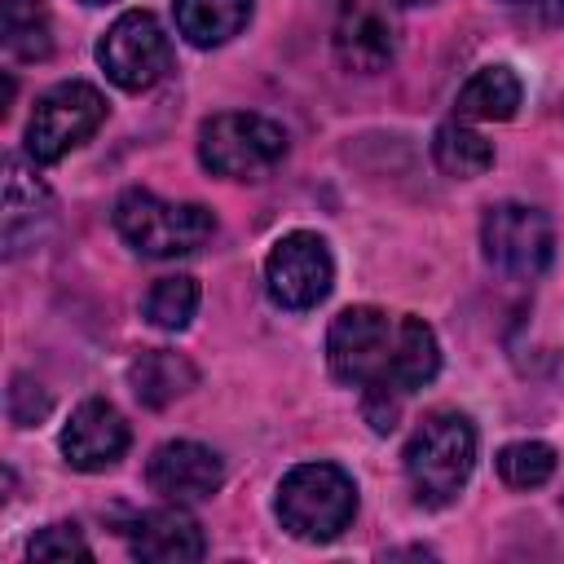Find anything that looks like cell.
<instances>
[{"instance_id":"6da1fadb","label":"cell","mask_w":564,"mask_h":564,"mask_svg":"<svg viewBox=\"0 0 564 564\" xmlns=\"http://www.w3.org/2000/svg\"><path fill=\"white\" fill-rule=\"evenodd\" d=\"M405 480L419 507H449L476 467V427L458 410H432L405 441Z\"/></svg>"},{"instance_id":"7a4b0ae2","label":"cell","mask_w":564,"mask_h":564,"mask_svg":"<svg viewBox=\"0 0 564 564\" xmlns=\"http://www.w3.org/2000/svg\"><path fill=\"white\" fill-rule=\"evenodd\" d=\"M282 529L300 542H330L357 516V485L335 463H295L273 498Z\"/></svg>"},{"instance_id":"3957f363","label":"cell","mask_w":564,"mask_h":564,"mask_svg":"<svg viewBox=\"0 0 564 564\" xmlns=\"http://www.w3.org/2000/svg\"><path fill=\"white\" fill-rule=\"evenodd\" d=\"M115 229L132 251L150 260H172L198 251L216 234V216L203 203H172L154 189L132 185L115 203Z\"/></svg>"},{"instance_id":"277c9868","label":"cell","mask_w":564,"mask_h":564,"mask_svg":"<svg viewBox=\"0 0 564 564\" xmlns=\"http://www.w3.org/2000/svg\"><path fill=\"white\" fill-rule=\"evenodd\" d=\"M286 159V132L269 115L225 110L198 128V163L225 181H260Z\"/></svg>"},{"instance_id":"5b68a950","label":"cell","mask_w":564,"mask_h":564,"mask_svg":"<svg viewBox=\"0 0 564 564\" xmlns=\"http://www.w3.org/2000/svg\"><path fill=\"white\" fill-rule=\"evenodd\" d=\"M101 123H106L101 88H93L84 79L53 84L26 119V154H31V163H57L70 150H79Z\"/></svg>"},{"instance_id":"8992f818","label":"cell","mask_w":564,"mask_h":564,"mask_svg":"<svg viewBox=\"0 0 564 564\" xmlns=\"http://www.w3.org/2000/svg\"><path fill=\"white\" fill-rule=\"evenodd\" d=\"M480 251H485V264L494 273L529 282L551 264V251H555L551 216L542 207L511 203V198L494 203L480 216Z\"/></svg>"},{"instance_id":"52a82bcc","label":"cell","mask_w":564,"mask_h":564,"mask_svg":"<svg viewBox=\"0 0 564 564\" xmlns=\"http://www.w3.org/2000/svg\"><path fill=\"white\" fill-rule=\"evenodd\" d=\"M397 322L392 313L375 308V304H352L344 308L330 330H326V366L339 383L348 388H375L383 383L388 366H392V348H397Z\"/></svg>"},{"instance_id":"ba28073f","label":"cell","mask_w":564,"mask_h":564,"mask_svg":"<svg viewBox=\"0 0 564 564\" xmlns=\"http://www.w3.org/2000/svg\"><path fill=\"white\" fill-rule=\"evenodd\" d=\"M441 370V344H436V330L414 317V313H401L397 322V348H392V366L383 375V383L375 388H361V414L375 432H392L397 419H401V401L410 392H419L423 383H432Z\"/></svg>"},{"instance_id":"9c48e42d","label":"cell","mask_w":564,"mask_h":564,"mask_svg":"<svg viewBox=\"0 0 564 564\" xmlns=\"http://www.w3.org/2000/svg\"><path fill=\"white\" fill-rule=\"evenodd\" d=\"M97 62H101V70L115 88L145 93L172 70V40H167V31L159 26L154 13L128 9L97 40Z\"/></svg>"},{"instance_id":"30bf717a","label":"cell","mask_w":564,"mask_h":564,"mask_svg":"<svg viewBox=\"0 0 564 564\" xmlns=\"http://www.w3.org/2000/svg\"><path fill=\"white\" fill-rule=\"evenodd\" d=\"M330 282H335V260L326 238H317L313 229L282 234L264 256V286L278 308H295V313L313 308L330 295Z\"/></svg>"},{"instance_id":"8fae6325","label":"cell","mask_w":564,"mask_h":564,"mask_svg":"<svg viewBox=\"0 0 564 564\" xmlns=\"http://www.w3.org/2000/svg\"><path fill=\"white\" fill-rule=\"evenodd\" d=\"M145 485L163 502H203L225 485V463L198 441H163L145 463Z\"/></svg>"},{"instance_id":"7c38bea8","label":"cell","mask_w":564,"mask_h":564,"mask_svg":"<svg viewBox=\"0 0 564 564\" xmlns=\"http://www.w3.org/2000/svg\"><path fill=\"white\" fill-rule=\"evenodd\" d=\"M128 419L101 401V397H88L70 410V423L62 427V454L75 471H106L115 467L123 454H128Z\"/></svg>"},{"instance_id":"4fadbf2b","label":"cell","mask_w":564,"mask_h":564,"mask_svg":"<svg viewBox=\"0 0 564 564\" xmlns=\"http://www.w3.org/2000/svg\"><path fill=\"white\" fill-rule=\"evenodd\" d=\"M128 551L137 560H154V564H189L207 555V538L198 529V520L185 511V502H167L154 511H141L128 524Z\"/></svg>"},{"instance_id":"5bb4252c","label":"cell","mask_w":564,"mask_h":564,"mask_svg":"<svg viewBox=\"0 0 564 564\" xmlns=\"http://www.w3.org/2000/svg\"><path fill=\"white\" fill-rule=\"evenodd\" d=\"M335 57L344 70H357V75L383 70L397 57V35H392L388 18L379 9H370L366 0H348L335 22Z\"/></svg>"},{"instance_id":"9a60e30c","label":"cell","mask_w":564,"mask_h":564,"mask_svg":"<svg viewBox=\"0 0 564 564\" xmlns=\"http://www.w3.org/2000/svg\"><path fill=\"white\" fill-rule=\"evenodd\" d=\"M48 216H53L48 189L18 159H4V256L35 247Z\"/></svg>"},{"instance_id":"2e32d148","label":"cell","mask_w":564,"mask_h":564,"mask_svg":"<svg viewBox=\"0 0 564 564\" xmlns=\"http://www.w3.org/2000/svg\"><path fill=\"white\" fill-rule=\"evenodd\" d=\"M524 84L511 66H480L454 97V119L467 123H502L520 110Z\"/></svg>"},{"instance_id":"e0dca14e","label":"cell","mask_w":564,"mask_h":564,"mask_svg":"<svg viewBox=\"0 0 564 564\" xmlns=\"http://www.w3.org/2000/svg\"><path fill=\"white\" fill-rule=\"evenodd\" d=\"M172 13L194 48H220L251 22V0H176Z\"/></svg>"},{"instance_id":"ac0fdd59","label":"cell","mask_w":564,"mask_h":564,"mask_svg":"<svg viewBox=\"0 0 564 564\" xmlns=\"http://www.w3.org/2000/svg\"><path fill=\"white\" fill-rule=\"evenodd\" d=\"M128 383H132V392H137L141 405L163 410L167 401H176L181 392H189V388L198 383V370H194L181 352L150 348V352H141V357L128 366Z\"/></svg>"},{"instance_id":"d6986e66","label":"cell","mask_w":564,"mask_h":564,"mask_svg":"<svg viewBox=\"0 0 564 564\" xmlns=\"http://www.w3.org/2000/svg\"><path fill=\"white\" fill-rule=\"evenodd\" d=\"M432 159L445 176L476 181L494 167V141H485V132H476L467 119H445L432 132Z\"/></svg>"},{"instance_id":"ffe728a7","label":"cell","mask_w":564,"mask_h":564,"mask_svg":"<svg viewBox=\"0 0 564 564\" xmlns=\"http://www.w3.org/2000/svg\"><path fill=\"white\" fill-rule=\"evenodd\" d=\"M0 35L13 62H44L53 48V22L44 0H0Z\"/></svg>"},{"instance_id":"44dd1931","label":"cell","mask_w":564,"mask_h":564,"mask_svg":"<svg viewBox=\"0 0 564 564\" xmlns=\"http://www.w3.org/2000/svg\"><path fill=\"white\" fill-rule=\"evenodd\" d=\"M145 322L159 326V330H185L189 317L198 313V282L189 273H172V278H159L150 291H145Z\"/></svg>"},{"instance_id":"7402d4cb","label":"cell","mask_w":564,"mask_h":564,"mask_svg":"<svg viewBox=\"0 0 564 564\" xmlns=\"http://www.w3.org/2000/svg\"><path fill=\"white\" fill-rule=\"evenodd\" d=\"M498 467V480L511 485V489H538L555 476V449L546 441H511L498 449L494 458Z\"/></svg>"},{"instance_id":"603a6c76","label":"cell","mask_w":564,"mask_h":564,"mask_svg":"<svg viewBox=\"0 0 564 564\" xmlns=\"http://www.w3.org/2000/svg\"><path fill=\"white\" fill-rule=\"evenodd\" d=\"M31 560H93V546L79 538V524H48L26 542Z\"/></svg>"},{"instance_id":"cb8c5ba5","label":"cell","mask_w":564,"mask_h":564,"mask_svg":"<svg viewBox=\"0 0 564 564\" xmlns=\"http://www.w3.org/2000/svg\"><path fill=\"white\" fill-rule=\"evenodd\" d=\"M511 4H524L538 22H546V26H555V22H564V0H511Z\"/></svg>"},{"instance_id":"d4e9b609","label":"cell","mask_w":564,"mask_h":564,"mask_svg":"<svg viewBox=\"0 0 564 564\" xmlns=\"http://www.w3.org/2000/svg\"><path fill=\"white\" fill-rule=\"evenodd\" d=\"M397 4H432V0H397Z\"/></svg>"},{"instance_id":"484cf974","label":"cell","mask_w":564,"mask_h":564,"mask_svg":"<svg viewBox=\"0 0 564 564\" xmlns=\"http://www.w3.org/2000/svg\"><path fill=\"white\" fill-rule=\"evenodd\" d=\"M84 4H106V0H84Z\"/></svg>"}]
</instances>
